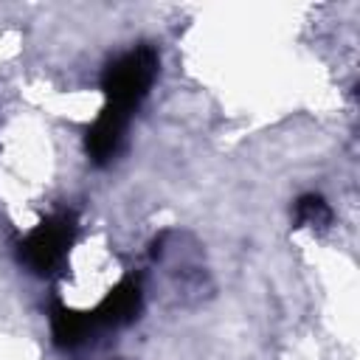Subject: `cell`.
Wrapping results in <instances>:
<instances>
[{
  "mask_svg": "<svg viewBox=\"0 0 360 360\" xmlns=\"http://www.w3.org/2000/svg\"><path fill=\"white\" fill-rule=\"evenodd\" d=\"M76 231H79L76 211L62 208V211L45 217L17 245L20 264H25L34 276H42V278L53 276L56 270H62V264L70 253V245L76 239Z\"/></svg>",
  "mask_w": 360,
  "mask_h": 360,
  "instance_id": "3",
  "label": "cell"
},
{
  "mask_svg": "<svg viewBox=\"0 0 360 360\" xmlns=\"http://www.w3.org/2000/svg\"><path fill=\"white\" fill-rule=\"evenodd\" d=\"M292 219L301 228H326L332 222V208L321 194H304L292 205Z\"/></svg>",
  "mask_w": 360,
  "mask_h": 360,
  "instance_id": "4",
  "label": "cell"
},
{
  "mask_svg": "<svg viewBox=\"0 0 360 360\" xmlns=\"http://www.w3.org/2000/svg\"><path fill=\"white\" fill-rule=\"evenodd\" d=\"M158 68H160V53L149 42L132 45L115 59H110L101 76L104 107L84 135V152L90 163L107 166L121 155L129 121L141 107V101L149 96L158 79Z\"/></svg>",
  "mask_w": 360,
  "mask_h": 360,
  "instance_id": "1",
  "label": "cell"
},
{
  "mask_svg": "<svg viewBox=\"0 0 360 360\" xmlns=\"http://www.w3.org/2000/svg\"><path fill=\"white\" fill-rule=\"evenodd\" d=\"M143 307V290H141V278L138 276H127L121 278L96 309L79 312L70 307H62L59 301H53L51 307V335L53 343L59 349H76L84 346L87 340H93L101 332L110 329H121L129 326Z\"/></svg>",
  "mask_w": 360,
  "mask_h": 360,
  "instance_id": "2",
  "label": "cell"
}]
</instances>
